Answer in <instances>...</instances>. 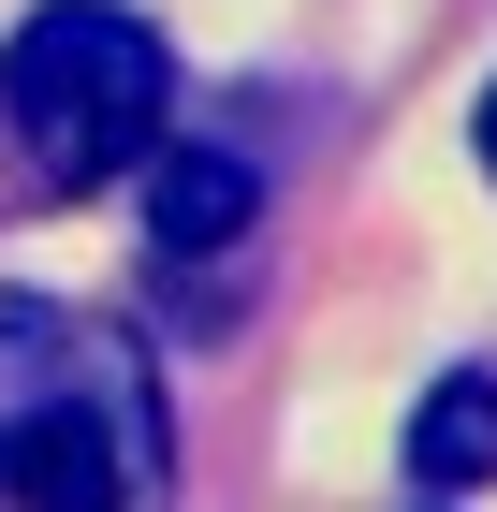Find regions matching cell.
Masks as SVG:
<instances>
[{"label": "cell", "mask_w": 497, "mask_h": 512, "mask_svg": "<svg viewBox=\"0 0 497 512\" xmlns=\"http://www.w3.org/2000/svg\"><path fill=\"white\" fill-rule=\"evenodd\" d=\"M161 118H176V44L147 15H117V0H44L0 44V161L44 205L117 191L161 147Z\"/></svg>", "instance_id": "2"}, {"label": "cell", "mask_w": 497, "mask_h": 512, "mask_svg": "<svg viewBox=\"0 0 497 512\" xmlns=\"http://www.w3.org/2000/svg\"><path fill=\"white\" fill-rule=\"evenodd\" d=\"M0 512H176L161 366L132 322L0 293Z\"/></svg>", "instance_id": "1"}, {"label": "cell", "mask_w": 497, "mask_h": 512, "mask_svg": "<svg viewBox=\"0 0 497 512\" xmlns=\"http://www.w3.org/2000/svg\"><path fill=\"white\" fill-rule=\"evenodd\" d=\"M264 220V176L234 147H161V176H147V249L161 264H205V249H234Z\"/></svg>", "instance_id": "3"}, {"label": "cell", "mask_w": 497, "mask_h": 512, "mask_svg": "<svg viewBox=\"0 0 497 512\" xmlns=\"http://www.w3.org/2000/svg\"><path fill=\"white\" fill-rule=\"evenodd\" d=\"M410 483H424V498H468V483H497V381H483V366L424 381V410H410Z\"/></svg>", "instance_id": "4"}, {"label": "cell", "mask_w": 497, "mask_h": 512, "mask_svg": "<svg viewBox=\"0 0 497 512\" xmlns=\"http://www.w3.org/2000/svg\"><path fill=\"white\" fill-rule=\"evenodd\" d=\"M483 161H497V88H483Z\"/></svg>", "instance_id": "5"}]
</instances>
